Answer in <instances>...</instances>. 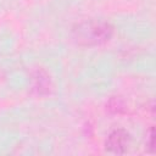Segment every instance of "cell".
<instances>
[{
	"label": "cell",
	"mask_w": 156,
	"mask_h": 156,
	"mask_svg": "<svg viewBox=\"0 0 156 156\" xmlns=\"http://www.w3.org/2000/svg\"><path fill=\"white\" fill-rule=\"evenodd\" d=\"M130 135L124 129H116L110 133L105 141V149L113 154H124L129 146Z\"/></svg>",
	"instance_id": "cell-2"
},
{
	"label": "cell",
	"mask_w": 156,
	"mask_h": 156,
	"mask_svg": "<svg viewBox=\"0 0 156 156\" xmlns=\"http://www.w3.org/2000/svg\"><path fill=\"white\" fill-rule=\"evenodd\" d=\"M147 146L150 147V151H154V149H155V132H154V128L150 129V135H149Z\"/></svg>",
	"instance_id": "cell-5"
},
{
	"label": "cell",
	"mask_w": 156,
	"mask_h": 156,
	"mask_svg": "<svg viewBox=\"0 0 156 156\" xmlns=\"http://www.w3.org/2000/svg\"><path fill=\"white\" fill-rule=\"evenodd\" d=\"M72 35L74 40L80 45H101L112 38L113 27L106 21L89 20L77 24L72 29Z\"/></svg>",
	"instance_id": "cell-1"
},
{
	"label": "cell",
	"mask_w": 156,
	"mask_h": 156,
	"mask_svg": "<svg viewBox=\"0 0 156 156\" xmlns=\"http://www.w3.org/2000/svg\"><path fill=\"white\" fill-rule=\"evenodd\" d=\"M106 107L112 113H121V112L124 111V104H123V101L119 98H112L107 102Z\"/></svg>",
	"instance_id": "cell-4"
},
{
	"label": "cell",
	"mask_w": 156,
	"mask_h": 156,
	"mask_svg": "<svg viewBox=\"0 0 156 156\" xmlns=\"http://www.w3.org/2000/svg\"><path fill=\"white\" fill-rule=\"evenodd\" d=\"M33 89L37 94H48L51 89L50 77L41 69L37 71L33 76Z\"/></svg>",
	"instance_id": "cell-3"
}]
</instances>
